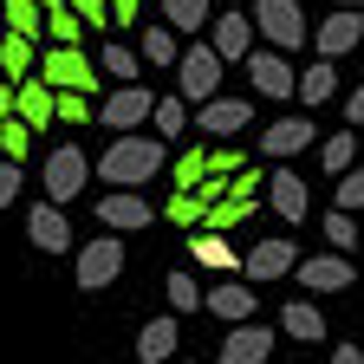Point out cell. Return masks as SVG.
Returning a JSON list of instances; mask_svg holds the SVG:
<instances>
[{
  "label": "cell",
  "mask_w": 364,
  "mask_h": 364,
  "mask_svg": "<svg viewBox=\"0 0 364 364\" xmlns=\"http://www.w3.org/2000/svg\"><path fill=\"white\" fill-rule=\"evenodd\" d=\"M156 169H163V136H144V130H117L111 150L91 163V176H105L111 189H144Z\"/></svg>",
  "instance_id": "6da1fadb"
},
{
  "label": "cell",
  "mask_w": 364,
  "mask_h": 364,
  "mask_svg": "<svg viewBox=\"0 0 364 364\" xmlns=\"http://www.w3.org/2000/svg\"><path fill=\"white\" fill-rule=\"evenodd\" d=\"M247 20H254V39H267L273 53H299V46L312 39V26H306V14H299V0H254Z\"/></svg>",
  "instance_id": "7a4b0ae2"
},
{
  "label": "cell",
  "mask_w": 364,
  "mask_h": 364,
  "mask_svg": "<svg viewBox=\"0 0 364 364\" xmlns=\"http://www.w3.org/2000/svg\"><path fill=\"white\" fill-rule=\"evenodd\" d=\"M39 182H46V202H78L85 196V182H91V156L78 150V144H59L53 156H46V169H39Z\"/></svg>",
  "instance_id": "3957f363"
},
{
  "label": "cell",
  "mask_w": 364,
  "mask_h": 364,
  "mask_svg": "<svg viewBox=\"0 0 364 364\" xmlns=\"http://www.w3.org/2000/svg\"><path fill=\"white\" fill-rule=\"evenodd\" d=\"M221 91V59H215V46H189V53H176V98H189V105H208Z\"/></svg>",
  "instance_id": "277c9868"
},
{
  "label": "cell",
  "mask_w": 364,
  "mask_h": 364,
  "mask_svg": "<svg viewBox=\"0 0 364 364\" xmlns=\"http://www.w3.org/2000/svg\"><path fill=\"white\" fill-rule=\"evenodd\" d=\"M39 78L53 91H91V85H98V59H85V46H46Z\"/></svg>",
  "instance_id": "5b68a950"
},
{
  "label": "cell",
  "mask_w": 364,
  "mask_h": 364,
  "mask_svg": "<svg viewBox=\"0 0 364 364\" xmlns=\"http://www.w3.org/2000/svg\"><path fill=\"white\" fill-rule=\"evenodd\" d=\"M306 46H318V59H345V53H358V46H364V7H332L326 20L312 26Z\"/></svg>",
  "instance_id": "8992f818"
},
{
  "label": "cell",
  "mask_w": 364,
  "mask_h": 364,
  "mask_svg": "<svg viewBox=\"0 0 364 364\" xmlns=\"http://www.w3.org/2000/svg\"><path fill=\"white\" fill-rule=\"evenodd\" d=\"M150 105H156V91H150L144 78H130V85H117L111 98L98 105V124H105V130H144V124H150Z\"/></svg>",
  "instance_id": "52a82bcc"
},
{
  "label": "cell",
  "mask_w": 364,
  "mask_h": 364,
  "mask_svg": "<svg viewBox=\"0 0 364 364\" xmlns=\"http://www.w3.org/2000/svg\"><path fill=\"white\" fill-rule=\"evenodd\" d=\"M117 273H124V241L105 228V235L85 241V254H78V293H105Z\"/></svg>",
  "instance_id": "ba28073f"
},
{
  "label": "cell",
  "mask_w": 364,
  "mask_h": 364,
  "mask_svg": "<svg viewBox=\"0 0 364 364\" xmlns=\"http://www.w3.org/2000/svg\"><path fill=\"white\" fill-rule=\"evenodd\" d=\"M293 280L306 293H351L358 267H351V254H312V260H293Z\"/></svg>",
  "instance_id": "9c48e42d"
},
{
  "label": "cell",
  "mask_w": 364,
  "mask_h": 364,
  "mask_svg": "<svg viewBox=\"0 0 364 364\" xmlns=\"http://www.w3.org/2000/svg\"><path fill=\"white\" fill-rule=\"evenodd\" d=\"M14 117L39 136V130H59L53 124V85H46L39 72H26V78H14Z\"/></svg>",
  "instance_id": "30bf717a"
},
{
  "label": "cell",
  "mask_w": 364,
  "mask_h": 364,
  "mask_svg": "<svg viewBox=\"0 0 364 364\" xmlns=\"http://www.w3.org/2000/svg\"><path fill=\"white\" fill-rule=\"evenodd\" d=\"M98 221L111 228V235H144V228L156 221V208L136 196V189H111V196L98 202Z\"/></svg>",
  "instance_id": "8fae6325"
},
{
  "label": "cell",
  "mask_w": 364,
  "mask_h": 364,
  "mask_svg": "<svg viewBox=\"0 0 364 364\" xmlns=\"http://www.w3.org/2000/svg\"><path fill=\"white\" fill-rule=\"evenodd\" d=\"M247 124H254V105H247V98H221V91H215L208 105H196V130H202V136H235V130H247Z\"/></svg>",
  "instance_id": "7c38bea8"
},
{
  "label": "cell",
  "mask_w": 364,
  "mask_h": 364,
  "mask_svg": "<svg viewBox=\"0 0 364 364\" xmlns=\"http://www.w3.org/2000/svg\"><path fill=\"white\" fill-rule=\"evenodd\" d=\"M208 33H215L208 46H215V59H221V65L254 53V20H247L241 7H235V14H208Z\"/></svg>",
  "instance_id": "4fadbf2b"
},
{
  "label": "cell",
  "mask_w": 364,
  "mask_h": 364,
  "mask_svg": "<svg viewBox=\"0 0 364 364\" xmlns=\"http://www.w3.org/2000/svg\"><path fill=\"white\" fill-rule=\"evenodd\" d=\"M247 78H254V91H260V98H293V59L287 53H273V46H267V53H247Z\"/></svg>",
  "instance_id": "5bb4252c"
},
{
  "label": "cell",
  "mask_w": 364,
  "mask_h": 364,
  "mask_svg": "<svg viewBox=\"0 0 364 364\" xmlns=\"http://www.w3.org/2000/svg\"><path fill=\"white\" fill-rule=\"evenodd\" d=\"M267 358H273V332L254 326V318H241V326L221 338V358L215 364H267Z\"/></svg>",
  "instance_id": "9a60e30c"
},
{
  "label": "cell",
  "mask_w": 364,
  "mask_h": 364,
  "mask_svg": "<svg viewBox=\"0 0 364 364\" xmlns=\"http://www.w3.org/2000/svg\"><path fill=\"white\" fill-rule=\"evenodd\" d=\"M26 241H33L39 254H65V247H72L65 208H59V202H33V215H26Z\"/></svg>",
  "instance_id": "2e32d148"
},
{
  "label": "cell",
  "mask_w": 364,
  "mask_h": 364,
  "mask_svg": "<svg viewBox=\"0 0 364 364\" xmlns=\"http://www.w3.org/2000/svg\"><path fill=\"white\" fill-rule=\"evenodd\" d=\"M312 136H318V130H312V117H280V124H267L260 156H267V163H293V156L312 144Z\"/></svg>",
  "instance_id": "e0dca14e"
},
{
  "label": "cell",
  "mask_w": 364,
  "mask_h": 364,
  "mask_svg": "<svg viewBox=\"0 0 364 364\" xmlns=\"http://www.w3.org/2000/svg\"><path fill=\"white\" fill-rule=\"evenodd\" d=\"M293 260H299V254H293L287 235H280V241H254L247 260H241V273H247L254 287H267V280H280V273H293Z\"/></svg>",
  "instance_id": "ac0fdd59"
},
{
  "label": "cell",
  "mask_w": 364,
  "mask_h": 364,
  "mask_svg": "<svg viewBox=\"0 0 364 364\" xmlns=\"http://www.w3.org/2000/svg\"><path fill=\"white\" fill-rule=\"evenodd\" d=\"M306 202H312V196H306V182H299L293 169H273V176H267V208L280 215V221L299 228V221H306Z\"/></svg>",
  "instance_id": "d6986e66"
},
{
  "label": "cell",
  "mask_w": 364,
  "mask_h": 364,
  "mask_svg": "<svg viewBox=\"0 0 364 364\" xmlns=\"http://www.w3.org/2000/svg\"><path fill=\"white\" fill-rule=\"evenodd\" d=\"M202 306L215 318H228V326H241V318H254V293L241 280H221V287H202Z\"/></svg>",
  "instance_id": "ffe728a7"
},
{
  "label": "cell",
  "mask_w": 364,
  "mask_h": 364,
  "mask_svg": "<svg viewBox=\"0 0 364 364\" xmlns=\"http://www.w3.org/2000/svg\"><path fill=\"white\" fill-rule=\"evenodd\" d=\"M293 91H299L306 111H312V105H332V91H338V59H312V65L293 78Z\"/></svg>",
  "instance_id": "44dd1931"
},
{
  "label": "cell",
  "mask_w": 364,
  "mask_h": 364,
  "mask_svg": "<svg viewBox=\"0 0 364 364\" xmlns=\"http://www.w3.org/2000/svg\"><path fill=\"white\" fill-rule=\"evenodd\" d=\"M280 332H293L299 345H318V338H326V312H318L312 299H287V312H280Z\"/></svg>",
  "instance_id": "7402d4cb"
},
{
  "label": "cell",
  "mask_w": 364,
  "mask_h": 364,
  "mask_svg": "<svg viewBox=\"0 0 364 364\" xmlns=\"http://www.w3.org/2000/svg\"><path fill=\"white\" fill-rule=\"evenodd\" d=\"M136 358H144V364H169L176 358V312L169 318H150V326L136 332Z\"/></svg>",
  "instance_id": "603a6c76"
},
{
  "label": "cell",
  "mask_w": 364,
  "mask_h": 364,
  "mask_svg": "<svg viewBox=\"0 0 364 364\" xmlns=\"http://www.w3.org/2000/svg\"><path fill=\"white\" fill-rule=\"evenodd\" d=\"M196 260L215 267V273H235L241 267V254L228 247V235H215V228H196Z\"/></svg>",
  "instance_id": "cb8c5ba5"
},
{
  "label": "cell",
  "mask_w": 364,
  "mask_h": 364,
  "mask_svg": "<svg viewBox=\"0 0 364 364\" xmlns=\"http://www.w3.org/2000/svg\"><path fill=\"white\" fill-rule=\"evenodd\" d=\"M33 46L39 39H20V33L0 26V78H26L33 72Z\"/></svg>",
  "instance_id": "d4e9b609"
},
{
  "label": "cell",
  "mask_w": 364,
  "mask_h": 364,
  "mask_svg": "<svg viewBox=\"0 0 364 364\" xmlns=\"http://www.w3.org/2000/svg\"><path fill=\"white\" fill-rule=\"evenodd\" d=\"M136 33H144V39H136V59H144V65H176L182 46H176L169 26H136Z\"/></svg>",
  "instance_id": "484cf974"
},
{
  "label": "cell",
  "mask_w": 364,
  "mask_h": 364,
  "mask_svg": "<svg viewBox=\"0 0 364 364\" xmlns=\"http://www.w3.org/2000/svg\"><path fill=\"white\" fill-rule=\"evenodd\" d=\"M0 26H7V33H20V39H39L46 7H39V0H7V7H0Z\"/></svg>",
  "instance_id": "4316f807"
},
{
  "label": "cell",
  "mask_w": 364,
  "mask_h": 364,
  "mask_svg": "<svg viewBox=\"0 0 364 364\" xmlns=\"http://www.w3.org/2000/svg\"><path fill=\"white\" fill-rule=\"evenodd\" d=\"M39 39H53V46H78V39H85V20H78V14L65 7V0H59V7H46Z\"/></svg>",
  "instance_id": "83f0119b"
},
{
  "label": "cell",
  "mask_w": 364,
  "mask_h": 364,
  "mask_svg": "<svg viewBox=\"0 0 364 364\" xmlns=\"http://www.w3.org/2000/svg\"><path fill=\"white\" fill-rule=\"evenodd\" d=\"M150 130L163 136V144H169V136H182V130H189V98H156V105H150Z\"/></svg>",
  "instance_id": "f1b7e54d"
},
{
  "label": "cell",
  "mask_w": 364,
  "mask_h": 364,
  "mask_svg": "<svg viewBox=\"0 0 364 364\" xmlns=\"http://www.w3.org/2000/svg\"><path fill=\"white\" fill-rule=\"evenodd\" d=\"M163 26L169 33H202L208 26V0H163Z\"/></svg>",
  "instance_id": "f546056e"
},
{
  "label": "cell",
  "mask_w": 364,
  "mask_h": 364,
  "mask_svg": "<svg viewBox=\"0 0 364 364\" xmlns=\"http://www.w3.org/2000/svg\"><path fill=\"white\" fill-rule=\"evenodd\" d=\"M98 72L117 78V85H130V78H136V53H130L124 39H105V46H98Z\"/></svg>",
  "instance_id": "4dcf8cb0"
},
{
  "label": "cell",
  "mask_w": 364,
  "mask_h": 364,
  "mask_svg": "<svg viewBox=\"0 0 364 364\" xmlns=\"http://www.w3.org/2000/svg\"><path fill=\"white\" fill-rule=\"evenodd\" d=\"M247 215H254V202H228V196H221V202H208V208H202V228L228 235V228H241Z\"/></svg>",
  "instance_id": "1f68e13d"
},
{
  "label": "cell",
  "mask_w": 364,
  "mask_h": 364,
  "mask_svg": "<svg viewBox=\"0 0 364 364\" xmlns=\"http://www.w3.org/2000/svg\"><path fill=\"white\" fill-rule=\"evenodd\" d=\"M0 156H7V163H26L33 156V130L20 117H0Z\"/></svg>",
  "instance_id": "d6a6232c"
},
{
  "label": "cell",
  "mask_w": 364,
  "mask_h": 364,
  "mask_svg": "<svg viewBox=\"0 0 364 364\" xmlns=\"http://www.w3.org/2000/svg\"><path fill=\"white\" fill-rule=\"evenodd\" d=\"M163 293H169V312H196L202 306V287H196V273H169V280H163Z\"/></svg>",
  "instance_id": "836d02e7"
},
{
  "label": "cell",
  "mask_w": 364,
  "mask_h": 364,
  "mask_svg": "<svg viewBox=\"0 0 364 364\" xmlns=\"http://www.w3.org/2000/svg\"><path fill=\"white\" fill-rule=\"evenodd\" d=\"M91 117V91H53V124H85Z\"/></svg>",
  "instance_id": "e575fe53"
},
{
  "label": "cell",
  "mask_w": 364,
  "mask_h": 364,
  "mask_svg": "<svg viewBox=\"0 0 364 364\" xmlns=\"http://www.w3.org/2000/svg\"><path fill=\"white\" fill-rule=\"evenodd\" d=\"M163 215H169L176 228H202V196H196V189H176V196L163 202Z\"/></svg>",
  "instance_id": "d590c367"
},
{
  "label": "cell",
  "mask_w": 364,
  "mask_h": 364,
  "mask_svg": "<svg viewBox=\"0 0 364 364\" xmlns=\"http://www.w3.org/2000/svg\"><path fill=\"white\" fill-rule=\"evenodd\" d=\"M326 241H332V254H351V247H358V221H351L345 208L326 215Z\"/></svg>",
  "instance_id": "8d00e7d4"
},
{
  "label": "cell",
  "mask_w": 364,
  "mask_h": 364,
  "mask_svg": "<svg viewBox=\"0 0 364 364\" xmlns=\"http://www.w3.org/2000/svg\"><path fill=\"white\" fill-rule=\"evenodd\" d=\"M332 196H338L332 208H345V215H358V208H364V169H345V176H338V189H332Z\"/></svg>",
  "instance_id": "74e56055"
},
{
  "label": "cell",
  "mask_w": 364,
  "mask_h": 364,
  "mask_svg": "<svg viewBox=\"0 0 364 364\" xmlns=\"http://www.w3.org/2000/svg\"><path fill=\"white\" fill-rule=\"evenodd\" d=\"M65 7L85 20V33H111V0H65Z\"/></svg>",
  "instance_id": "f35d334b"
},
{
  "label": "cell",
  "mask_w": 364,
  "mask_h": 364,
  "mask_svg": "<svg viewBox=\"0 0 364 364\" xmlns=\"http://www.w3.org/2000/svg\"><path fill=\"white\" fill-rule=\"evenodd\" d=\"M202 176H208V150H182L176 156V189H196Z\"/></svg>",
  "instance_id": "ab89813d"
},
{
  "label": "cell",
  "mask_w": 364,
  "mask_h": 364,
  "mask_svg": "<svg viewBox=\"0 0 364 364\" xmlns=\"http://www.w3.org/2000/svg\"><path fill=\"white\" fill-rule=\"evenodd\" d=\"M351 156H358V136H345V130H338L332 144H326V169H332V176H345V169H351Z\"/></svg>",
  "instance_id": "60d3db41"
},
{
  "label": "cell",
  "mask_w": 364,
  "mask_h": 364,
  "mask_svg": "<svg viewBox=\"0 0 364 364\" xmlns=\"http://www.w3.org/2000/svg\"><path fill=\"white\" fill-rule=\"evenodd\" d=\"M235 169H241V150H228V144L208 150V176H235Z\"/></svg>",
  "instance_id": "b9f144b4"
},
{
  "label": "cell",
  "mask_w": 364,
  "mask_h": 364,
  "mask_svg": "<svg viewBox=\"0 0 364 364\" xmlns=\"http://www.w3.org/2000/svg\"><path fill=\"white\" fill-rule=\"evenodd\" d=\"M14 196H20V163L0 156V208H14Z\"/></svg>",
  "instance_id": "7bdbcfd3"
},
{
  "label": "cell",
  "mask_w": 364,
  "mask_h": 364,
  "mask_svg": "<svg viewBox=\"0 0 364 364\" xmlns=\"http://www.w3.org/2000/svg\"><path fill=\"white\" fill-rule=\"evenodd\" d=\"M345 124H351V130H364V85L345 98Z\"/></svg>",
  "instance_id": "ee69618b"
},
{
  "label": "cell",
  "mask_w": 364,
  "mask_h": 364,
  "mask_svg": "<svg viewBox=\"0 0 364 364\" xmlns=\"http://www.w3.org/2000/svg\"><path fill=\"white\" fill-rule=\"evenodd\" d=\"M136 7H144V0H111V26H130V20H136Z\"/></svg>",
  "instance_id": "f6af8a7d"
},
{
  "label": "cell",
  "mask_w": 364,
  "mask_h": 364,
  "mask_svg": "<svg viewBox=\"0 0 364 364\" xmlns=\"http://www.w3.org/2000/svg\"><path fill=\"white\" fill-rule=\"evenodd\" d=\"M332 364H364V351L358 345H332Z\"/></svg>",
  "instance_id": "bcb514c9"
},
{
  "label": "cell",
  "mask_w": 364,
  "mask_h": 364,
  "mask_svg": "<svg viewBox=\"0 0 364 364\" xmlns=\"http://www.w3.org/2000/svg\"><path fill=\"white\" fill-rule=\"evenodd\" d=\"M0 117H14V78H0Z\"/></svg>",
  "instance_id": "7dc6e473"
},
{
  "label": "cell",
  "mask_w": 364,
  "mask_h": 364,
  "mask_svg": "<svg viewBox=\"0 0 364 364\" xmlns=\"http://www.w3.org/2000/svg\"><path fill=\"white\" fill-rule=\"evenodd\" d=\"M332 7H364V0H332Z\"/></svg>",
  "instance_id": "c3c4849f"
},
{
  "label": "cell",
  "mask_w": 364,
  "mask_h": 364,
  "mask_svg": "<svg viewBox=\"0 0 364 364\" xmlns=\"http://www.w3.org/2000/svg\"><path fill=\"white\" fill-rule=\"evenodd\" d=\"M169 364H196V358H169Z\"/></svg>",
  "instance_id": "681fc988"
},
{
  "label": "cell",
  "mask_w": 364,
  "mask_h": 364,
  "mask_svg": "<svg viewBox=\"0 0 364 364\" xmlns=\"http://www.w3.org/2000/svg\"><path fill=\"white\" fill-rule=\"evenodd\" d=\"M39 7H59V0H39Z\"/></svg>",
  "instance_id": "f907efd6"
},
{
  "label": "cell",
  "mask_w": 364,
  "mask_h": 364,
  "mask_svg": "<svg viewBox=\"0 0 364 364\" xmlns=\"http://www.w3.org/2000/svg\"><path fill=\"white\" fill-rule=\"evenodd\" d=\"M0 7H7V0H0Z\"/></svg>",
  "instance_id": "816d5d0a"
}]
</instances>
